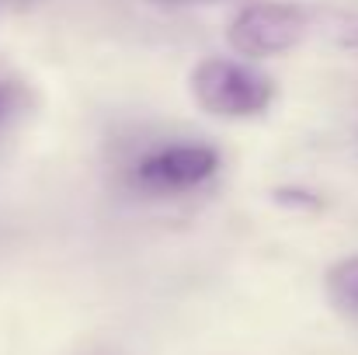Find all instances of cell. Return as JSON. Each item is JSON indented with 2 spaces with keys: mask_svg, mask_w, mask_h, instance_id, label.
Returning a JSON list of instances; mask_svg holds the SVG:
<instances>
[{
  "mask_svg": "<svg viewBox=\"0 0 358 355\" xmlns=\"http://www.w3.org/2000/svg\"><path fill=\"white\" fill-rule=\"evenodd\" d=\"M28 102V91L17 81H0V122L14 118Z\"/></svg>",
  "mask_w": 358,
  "mask_h": 355,
  "instance_id": "cell-5",
  "label": "cell"
},
{
  "mask_svg": "<svg viewBox=\"0 0 358 355\" xmlns=\"http://www.w3.org/2000/svg\"><path fill=\"white\" fill-rule=\"evenodd\" d=\"M220 153L206 143H167L143 153L132 167V181L150 195H185L213 181Z\"/></svg>",
  "mask_w": 358,
  "mask_h": 355,
  "instance_id": "cell-3",
  "label": "cell"
},
{
  "mask_svg": "<svg viewBox=\"0 0 358 355\" xmlns=\"http://www.w3.org/2000/svg\"><path fill=\"white\" fill-rule=\"evenodd\" d=\"M157 4H195V0H157Z\"/></svg>",
  "mask_w": 358,
  "mask_h": 355,
  "instance_id": "cell-7",
  "label": "cell"
},
{
  "mask_svg": "<svg viewBox=\"0 0 358 355\" xmlns=\"http://www.w3.org/2000/svg\"><path fill=\"white\" fill-rule=\"evenodd\" d=\"M327 293L341 310L358 317V258H345L327 272Z\"/></svg>",
  "mask_w": 358,
  "mask_h": 355,
  "instance_id": "cell-4",
  "label": "cell"
},
{
  "mask_svg": "<svg viewBox=\"0 0 358 355\" xmlns=\"http://www.w3.org/2000/svg\"><path fill=\"white\" fill-rule=\"evenodd\" d=\"M341 42L358 49V18H345L341 21Z\"/></svg>",
  "mask_w": 358,
  "mask_h": 355,
  "instance_id": "cell-6",
  "label": "cell"
},
{
  "mask_svg": "<svg viewBox=\"0 0 358 355\" xmlns=\"http://www.w3.org/2000/svg\"><path fill=\"white\" fill-rule=\"evenodd\" d=\"M195 105L213 118H254L264 116L278 95L275 81L250 63L227 60V56H206L195 63L188 77Z\"/></svg>",
  "mask_w": 358,
  "mask_h": 355,
  "instance_id": "cell-1",
  "label": "cell"
},
{
  "mask_svg": "<svg viewBox=\"0 0 358 355\" xmlns=\"http://www.w3.org/2000/svg\"><path fill=\"white\" fill-rule=\"evenodd\" d=\"M313 32V14L299 4L285 0H264L243 7L227 28V42L237 56L264 60L299 49Z\"/></svg>",
  "mask_w": 358,
  "mask_h": 355,
  "instance_id": "cell-2",
  "label": "cell"
}]
</instances>
